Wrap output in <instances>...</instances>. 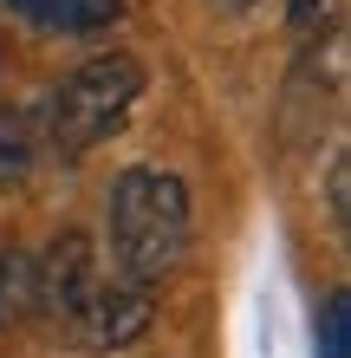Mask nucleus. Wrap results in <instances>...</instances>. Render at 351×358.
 Wrapping results in <instances>:
<instances>
[{
  "instance_id": "6e6552de",
  "label": "nucleus",
  "mask_w": 351,
  "mask_h": 358,
  "mask_svg": "<svg viewBox=\"0 0 351 358\" xmlns=\"http://www.w3.org/2000/svg\"><path fill=\"white\" fill-rule=\"evenodd\" d=\"M345 352H351V300H345V287H332L319 313V358H345Z\"/></svg>"
},
{
  "instance_id": "1a4fd4ad",
  "label": "nucleus",
  "mask_w": 351,
  "mask_h": 358,
  "mask_svg": "<svg viewBox=\"0 0 351 358\" xmlns=\"http://www.w3.org/2000/svg\"><path fill=\"white\" fill-rule=\"evenodd\" d=\"M325 208H332V228L345 235L351 228V157L345 150L332 157V170H325Z\"/></svg>"
},
{
  "instance_id": "9d476101",
  "label": "nucleus",
  "mask_w": 351,
  "mask_h": 358,
  "mask_svg": "<svg viewBox=\"0 0 351 358\" xmlns=\"http://www.w3.org/2000/svg\"><path fill=\"white\" fill-rule=\"evenodd\" d=\"M209 7H221V13H247V7H260V0H209Z\"/></svg>"
},
{
  "instance_id": "7ed1b4c3",
  "label": "nucleus",
  "mask_w": 351,
  "mask_h": 358,
  "mask_svg": "<svg viewBox=\"0 0 351 358\" xmlns=\"http://www.w3.org/2000/svg\"><path fill=\"white\" fill-rule=\"evenodd\" d=\"M143 98V59L137 52H91L72 66L46 98V143L59 157H85L124 131V117Z\"/></svg>"
},
{
  "instance_id": "20e7f679",
  "label": "nucleus",
  "mask_w": 351,
  "mask_h": 358,
  "mask_svg": "<svg viewBox=\"0 0 351 358\" xmlns=\"http://www.w3.org/2000/svg\"><path fill=\"white\" fill-rule=\"evenodd\" d=\"M13 13L39 33H105L124 0H13Z\"/></svg>"
},
{
  "instance_id": "f03ea898",
  "label": "nucleus",
  "mask_w": 351,
  "mask_h": 358,
  "mask_svg": "<svg viewBox=\"0 0 351 358\" xmlns=\"http://www.w3.org/2000/svg\"><path fill=\"white\" fill-rule=\"evenodd\" d=\"M105 235H111V273L156 293L189 255V182L156 163H130L111 182Z\"/></svg>"
},
{
  "instance_id": "0eeeda50",
  "label": "nucleus",
  "mask_w": 351,
  "mask_h": 358,
  "mask_svg": "<svg viewBox=\"0 0 351 358\" xmlns=\"http://www.w3.org/2000/svg\"><path fill=\"white\" fill-rule=\"evenodd\" d=\"M345 27V0H286V33L299 52H319Z\"/></svg>"
},
{
  "instance_id": "423d86ee",
  "label": "nucleus",
  "mask_w": 351,
  "mask_h": 358,
  "mask_svg": "<svg viewBox=\"0 0 351 358\" xmlns=\"http://www.w3.org/2000/svg\"><path fill=\"white\" fill-rule=\"evenodd\" d=\"M39 163V131L27 111H0V189H20Z\"/></svg>"
},
{
  "instance_id": "f257e3e1",
  "label": "nucleus",
  "mask_w": 351,
  "mask_h": 358,
  "mask_svg": "<svg viewBox=\"0 0 351 358\" xmlns=\"http://www.w3.org/2000/svg\"><path fill=\"white\" fill-rule=\"evenodd\" d=\"M33 313L46 320V332L72 352H130L150 339L156 326V293H143L130 280L98 261V241L66 228L46 255L33 261Z\"/></svg>"
},
{
  "instance_id": "39448f33",
  "label": "nucleus",
  "mask_w": 351,
  "mask_h": 358,
  "mask_svg": "<svg viewBox=\"0 0 351 358\" xmlns=\"http://www.w3.org/2000/svg\"><path fill=\"white\" fill-rule=\"evenodd\" d=\"M33 320V261L13 241H0V339H13V326Z\"/></svg>"
}]
</instances>
